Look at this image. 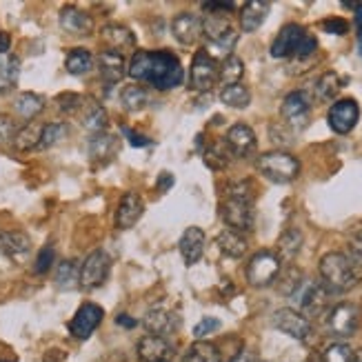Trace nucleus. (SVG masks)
Listing matches in <instances>:
<instances>
[{
    "instance_id": "obj_1",
    "label": "nucleus",
    "mask_w": 362,
    "mask_h": 362,
    "mask_svg": "<svg viewBox=\"0 0 362 362\" xmlns=\"http://www.w3.org/2000/svg\"><path fill=\"white\" fill-rule=\"evenodd\" d=\"M127 76L136 83H147L158 91L176 89L185 83V69L176 54L158 49V52H145L138 49L129 65Z\"/></svg>"
},
{
    "instance_id": "obj_2",
    "label": "nucleus",
    "mask_w": 362,
    "mask_h": 362,
    "mask_svg": "<svg viewBox=\"0 0 362 362\" xmlns=\"http://www.w3.org/2000/svg\"><path fill=\"white\" fill-rule=\"evenodd\" d=\"M320 282L332 293H344L356 287L358 274L347 260V256L340 251H329L320 258Z\"/></svg>"
},
{
    "instance_id": "obj_3",
    "label": "nucleus",
    "mask_w": 362,
    "mask_h": 362,
    "mask_svg": "<svg viewBox=\"0 0 362 362\" xmlns=\"http://www.w3.org/2000/svg\"><path fill=\"white\" fill-rule=\"evenodd\" d=\"M258 171L272 182H278V185H287L291 180L298 178L300 174V160L291 156L289 151H267L258 158Z\"/></svg>"
},
{
    "instance_id": "obj_4",
    "label": "nucleus",
    "mask_w": 362,
    "mask_h": 362,
    "mask_svg": "<svg viewBox=\"0 0 362 362\" xmlns=\"http://www.w3.org/2000/svg\"><path fill=\"white\" fill-rule=\"evenodd\" d=\"M332 291H329L322 282H313V280H300V285H298L291 293L296 307L300 309V313L305 318H311V316H320L322 311H327L329 307V300H332Z\"/></svg>"
},
{
    "instance_id": "obj_5",
    "label": "nucleus",
    "mask_w": 362,
    "mask_h": 362,
    "mask_svg": "<svg viewBox=\"0 0 362 362\" xmlns=\"http://www.w3.org/2000/svg\"><path fill=\"white\" fill-rule=\"evenodd\" d=\"M280 276V256L274 251H258V254L251 256L247 264V282L256 289H264L274 285Z\"/></svg>"
},
{
    "instance_id": "obj_6",
    "label": "nucleus",
    "mask_w": 362,
    "mask_h": 362,
    "mask_svg": "<svg viewBox=\"0 0 362 362\" xmlns=\"http://www.w3.org/2000/svg\"><path fill=\"white\" fill-rule=\"evenodd\" d=\"M280 116L282 122L289 124L291 129H305L311 120V98L305 89L289 91L285 100L280 105Z\"/></svg>"
},
{
    "instance_id": "obj_7",
    "label": "nucleus",
    "mask_w": 362,
    "mask_h": 362,
    "mask_svg": "<svg viewBox=\"0 0 362 362\" xmlns=\"http://www.w3.org/2000/svg\"><path fill=\"white\" fill-rule=\"evenodd\" d=\"M218 81V62L207 52L200 49L194 54L192 69H189V87L194 91H209Z\"/></svg>"
},
{
    "instance_id": "obj_8",
    "label": "nucleus",
    "mask_w": 362,
    "mask_h": 362,
    "mask_svg": "<svg viewBox=\"0 0 362 362\" xmlns=\"http://www.w3.org/2000/svg\"><path fill=\"white\" fill-rule=\"evenodd\" d=\"M329 334L336 338H351L360 327V309L354 303H338L329 311Z\"/></svg>"
},
{
    "instance_id": "obj_9",
    "label": "nucleus",
    "mask_w": 362,
    "mask_h": 362,
    "mask_svg": "<svg viewBox=\"0 0 362 362\" xmlns=\"http://www.w3.org/2000/svg\"><path fill=\"white\" fill-rule=\"evenodd\" d=\"M109 272H112V258L107 251L93 249L81 264V287L83 289H96L107 280Z\"/></svg>"
},
{
    "instance_id": "obj_10",
    "label": "nucleus",
    "mask_w": 362,
    "mask_h": 362,
    "mask_svg": "<svg viewBox=\"0 0 362 362\" xmlns=\"http://www.w3.org/2000/svg\"><path fill=\"white\" fill-rule=\"evenodd\" d=\"M360 120V107L354 98H340L332 105L327 114V122L332 127L334 134L344 136L356 129V124Z\"/></svg>"
},
{
    "instance_id": "obj_11",
    "label": "nucleus",
    "mask_w": 362,
    "mask_h": 362,
    "mask_svg": "<svg viewBox=\"0 0 362 362\" xmlns=\"http://www.w3.org/2000/svg\"><path fill=\"white\" fill-rule=\"evenodd\" d=\"M274 327L278 332L287 334L296 340H309L311 334H313V327L309 322V318H305L298 309H291V307H285V309H278L274 313Z\"/></svg>"
},
{
    "instance_id": "obj_12",
    "label": "nucleus",
    "mask_w": 362,
    "mask_h": 362,
    "mask_svg": "<svg viewBox=\"0 0 362 362\" xmlns=\"http://www.w3.org/2000/svg\"><path fill=\"white\" fill-rule=\"evenodd\" d=\"M223 220L225 225L238 233L251 231L256 223V211H254V202L247 200H233L227 198L223 202Z\"/></svg>"
},
{
    "instance_id": "obj_13",
    "label": "nucleus",
    "mask_w": 362,
    "mask_h": 362,
    "mask_svg": "<svg viewBox=\"0 0 362 362\" xmlns=\"http://www.w3.org/2000/svg\"><path fill=\"white\" fill-rule=\"evenodd\" d=\"M103 318H105V311H103L100 305H96V303H83L81 307H78V311H76V316L71 318V322H69V334L76 340H87L98 329Z\"/></svg>"
},
{
    "instance_id": "obj_14",
    "label": "nucleus",
    "mask_w": 362,
    "mask_h": 362,
    "mask_svg": "<svg viewBox=\"0 0 362 362\" xmlns=\"http://www.w3.org/2000/svg\"><path fill=\"white\" fill-rule=\"evenodd\" d=\"M225 147L235 158H249L256 151V132L245 122H235L225 134Z\"/></svg>"
},
{
    "instance_id": "obj_15",
    "label": "nucleus",
    "mask_w": 362,
    "mask_h": 362,
    "mask_svg": "<svg viewBox=\"0 0 362 362\" xmlns=\"http://www.w3.org/2000/svg\"><path fill=\"white\" fill-rule=\"evenodd\" d=\"M136 354H138L140 362H171V356H174V344L163 336L147 334L138 340Z\"/></svg>"
},
{
    "instance_id": "obj_16",
    "label": "nucleus",
    "mask_w": 362,
    "mask_h": 362,
    "mask_svg": "<svg viewBox=\"0 0 362 362\" xmlns=\"http://www.w3.org/2000/svg\"><path fill=\"white\" fill-rule=\"evenodd\" d=\"M145 214V200L138 192H127L116 207V216H114V223L116 229H132L140 218Z\"/></svg>"
},
{
    "instance_id": "obj_17",
    "label": "nucleus",
    "mask_w": 362,
    "mask_h": 362,
    "mask_svg": "<svg viewBox=\"0 0 362 362\" xmlns=\"http://www.w3.org/2000/svg\"><path fill=\"white\" fill-rule=\"evenodd\" d=\"M305 34H307V31L300 25H296V23L285 25L278 31V36L272 42V49H269L272 56L274 58H291Z\"/></svg>"
},
{
    "instance_id": "obj_18",
    "label": "nucleus",
    "mask_w": 362,
    "mask_h": 362,
    "mask_svg": "<svg viewBox=\"0 0 362 362\" xmlns=\"http://www.w3.org/2000/svg\"><path fill=\"white\" fill-rule=\"evenodd\" d=\"M171 34H174V38L185 47L196 45L198 38L202 36V21L194 13L182 11L171 21Z\"/></svg>"
},
{
    "instance_id": "obj_19",
    "label": "nucleus",
    "mask_w": 362,
    "mask_h": 362,
    "mask_svg": "<svg viewBox=\"0 0 362 362\" xmlns=\"http://www.w3.org/2000/svg\"><path fill=\"white\" fill-rule=\"evenodd\" d=\"M118 149H120L118 136H112V134H107V132L91 136V140H89V158L96 165L112 163L116 158Z\"/></svg>"
},
{
    "instance_id": "obj_20",
    "label": "nucleus",
    "mask_w": 362,
    "mask_h": 362,
    "mask_svg": "<svg viewBox=\"0 0 362 362\" xmlns=\"http://www.w3.org/2000/svg\"><path fill=\"white\" fill-rule=\"evenodd\" d=\"M31 251L29 235L23 231H3L0 233V254L7 256L9 260L23 262Z\"/></svg>"
},
{
    "instance_id": "obj_21",
    "label": "nucleus",
    "mask_w": 362,
    "mask_h": 362,
    "mask_svg": "<svg viewBox=\"0 0 362 362\" xmlns=\"http://www.w3.org/2000/svg\"><path fill=\"white\" fill-rule=\"evenodd\" d=\"M98 69H100V76L107 85H116L122 81L124 74H127V60H124V56L118 52L105 49L98 56Z\"/></svg>"
},
{
    "instance_id": "obj_22",
    "label": "nucleus",
    "mask_w": 362,
    "mask_h": 362,
    "mask_svg": "<svg viewBox=\"0 0 362 362\" xmlns=\"http://www.w3.org/2000/svg\"><path fill=\"white\" fill-rule=\"evenodd\" d=\"M204 243H207V235H204V231L200 227L185 229V233L180 235V240H178V249H180V254H182L187 264H196L202 258Z\"/></svg>"
},
{
    "instance_id": "obj_23",
    "label": "nucleus",
    "mask_w": 362,
    "mask_h": 362,
    "mask_svg": "<svg viewBox=\"0 0 362 362\" xmlns=\"http://www.w3.org/2000/svg\"><path fill=\"white\" fill-rule=\"evenodd\" d=\"M60 27L71 36H89L93 31V18L76 7H62L60 11Z\"/></svg>"
},
{
    "instance_id": "obj_24",
    "label": "nucleus",
    "mask_w": 362,
    "mask_h": 362,
    "mask_svg": "<svg viewBox=\"0 0 362 362\" xmlns=\"http://www.w3.org/2000/svg\"><path fill=\"white\" fill-rule=\"evenodd\" d=\"M272 5L264 3V0H249V3L243 5L240 9V29L245 34H254L256 29L262 27V23L269 16Z\"/></svg>"
},
{
    "instance_id": "obj_25",
    "label": "nucleus",
    "mask_w": 362,
    "mask_h": 362,
    "mask_svg": "<svg viewBox=\"0 0 362 362\" xmlns=\"http://www.w3.org/2000/svg\"><path fill=\"white\" fill-rule=\"evenodd\" d=\"M103 40L112 47V52H122V49H134L136 47V36L132 34V29L124 25H105L100 29Z\"/></svg>"
},
{
    "instance_id": "obj_26",
    "label": "nucleus",
    "mask_w": 362,
    "mask_h": 362,
    "mask_svg": "<svg viewBox=\"0 0 362 362\" xmlns=\"http://www.w3.org/2000/svg\"><path fill=\"white\" fill-rule=\"evenodd\" d=\"M216 245L220 249V254L227 256V258H243L247 254V238L233 229L220 231L218 238H216Z\"/></svg>"
},
{
    "instance_id": "obj_27",
    "label": "nucleus",
    "mask_w": 362,
    "mask_h": 362,
    "mask_svg": "<svg viewBox=\"0 0 362 362\" xmlns=\"http://www.w3.org/2000/svg\"><path fill=\"white\" fill-rule=\"evenodd\" d=\"M21 78V58L5 56L0 58V93H9L16 89Z\"/></svg>"
},
{
    "instance_id": "obj_28",
    "label": "nucleus",
    "mask_w": 362,
    "mask_h": 362,
    "mask_svg": "<svg viewBox=\"0 0 362 362\" xmlns=\"http://www.w3.org/2000/svg\"><path fill=\"white\" fill-rule=\"evenodd\" d=\"M243 76H245V62L238 56L231 54L218 65V81L223 83V87L238 85Z\"/></svg>"
},
{
    "instance_id": "obj_29",
    "label": "nucleus",
    "mask_w": 362,
    "mask_h": 362,
    "mask_svg": "<svg viewBox=\"0 0 362 362\" xmlns=\"http://www.w3.org/2000/svg\"><path fill=\"white\" fill-rule=\"evenodd\" d=\"M40 134H42V124L31 120L29 124H25L23 129L16 132L13 136V147L18 151H31V149H38L40 145Z\"/></svg>"
},
{
    "instance_id": "obj_30",
    "label": "nucleus",
    "mask_w": 362,
    "mask_h": 362,
    "mask_svg": "<svg viewBox=\"0 0 362 362\" xmlns=\"http://www.w3.org/2000/svg\"><path fill=\"white\" fill-rule=\"evenodd\" d=\"M13 107H16V114L31 122L45 109V98L38 96V93H34V91H25V93H21L18 98H16Z\"/></svg>"
},
{
    "instance_id": "obj_31",
    "label": "nucleus",
    "mask_w": 362,
    "mask_h": 362,
    "mask_svg": "<svg viewBox=\"0 0 362 362\" xmlns=\"http://www.w3.org/2000/svg\"><path fill=\"white\" fill-rule=\"evenodd\" d=\"M120 103L127 112H143L149 105V93L143 85H127L120 91Z\"/></svg>"
},
{
    "instance_id": "obj_32",
    "label": "nucleus",
    "mask_w": 362,
    "mask_h": 362,
    "mask_svg": "<svg viewBox=\"0 0 362 362\" xmlns=\"http://www.w3.org/2000/svg\"><path fill=\"white\" fill-rule=\"evenodd\" d=\"M143 327L151 336H163L165 338L171 332L174 322H171V316L165 309H149L145 313V318H143Z\"/></svg>"
},
{
    "instance_id": "obj_33",
    "label": "nucleus",
    "mask_w": 362,
    "mask_h": 362,
    "mask_svg": "<svg viewBox=\"0 0 362 362\" xmlns=\"http://www.w3.org/2000/svg\"><path fill=\"white\" fill-rule=\"evenodd\" d=\"M182 362H223V356H220L216 344L198 340L187 349V354L182 356Z\"/></svg>"
},
{
    "instance_id": "obj_34",
    "label": "nucleus",
    "mask_w": 362,
    "mask_h": 362,
    "mask_svg": "<svg viewBox=\"0 0 362 362\" xmlns=\"http://www.w3.org/2000/svg\"><path fill=\"white\" fill-rule=\"evenodd\" d=\"M344 83L340 81V76L336 74V71H327V74H322L318 81H316V85H313V93H316V98L318 100H334L336 96H338V91H340V87H342Z\"/></svg>"
},
{
    "instance_id": "obj_35",
    "label": "nucleus",
    "mask_w": 362,
    "mask_h": 362,
    "mask_svg": "<svg viewBox=\"0 0 362 362\" xmlns=\"http://www.w3.org/2000/svg\"><path fill=\"white\" fill-rule=\"evenodd\" d=\"M56 285L58 289H74L81 287V267L76 260H62L56 269Z\"/></svg>"
},
{
    "instance_id": "obj_36",
    "label": "nucleus",
    "mask_w": 362,
    "mask_h": 362,
    "mask_svg": "<svg viewBox=\"0 0 362 362\" xmlns=\"http://www.w3.org/2000/svg\"><path fill=\"white\" fill-rule=\"evenodd\" d=\"M107 124H109V118H107L105 107H100V105H96V103H91L89 109L83 114V127H85L91 136H96V134H105Z\"/></svg>"
},
{
    "instance_id": "obj_37",
    "label": "nucleus",
    "mask_w": 362,
    "mask_h": 362,
    "mask_svg": "<svg viewBox=\"0 0 362 362\" xmlns=\"http://www.w3.org/2000/svg\"><path fill=\"white\" fill-rule=\"evenodd\" d=\"M65 69L71 76H85L93 69V56L87 49H71L65 58Z\"/></svg>"
},
{
    "instance_id": "obj_38",
    "label": "nucleus",
    "mask_w": 362,
    "mask_h": 362,
    "mask_svg": "<svg viewBox=\"0 0 362 362\" xmlns=\"http://www.w3.org/2000/svg\"><path fill=\"white\" fill-rule=\"evenodd\" d=\"M220 100L231 109H247L251 103V91L240 83L231 85V87H223V91H220Z\"/></svg>"
},
{
    "instance_id": "obj_39",
    "label": "nucleus",
    "mask_w": 362,
    "mask_h": 362,
    "mask_svg": "<svg viewBox=\"0 0 362 362\" xmlns=\"http://www.w3.org/2000/svg\"><path fill=\"white\" fill-rule=\"evenodd\" d=\"M303 231L300 229H287L285 233L280 235V240H278V249H280V256L282 258H296L298 254H300V249H303Z\"/></svg>"
},
{
    "instance_id": "obj_40",
    "label": "nucleus",
    "mask_w": 362,
    "mask_h": 362,
    "mask_svg": "<svg viewBox=\"0 0 362 362\" xmlns=\"http://www.w3.org/2000/svg\"><path fill=\"white\" fill-rule=\"evenodd\" d=\"M233 27L229 25V21L225 16H209L207 21H202V34L207 36L209 42H216L218 38H223L225 34H229Z\"/></svg>"
},
{
    "instance_id": "obj_41",
    "label": "nucleus",
    "mask_w": 362,
    "mask_h": 362,
    "mask_svg": "<svg viewBox=\"0 0 362 362\" xmlns=\"http://www.w3.org/2000/svg\"><path fill=\"white\" fill-rule=\"evenodd\" d=\"M65 136H67V124H62V122H47V124H42L38 149H49L56 143H60V140L65 138Z\"/></svg>"
},
{
    "instance_id": "obj_42",
    "label": "nucleus",
    "mask_w": 362,
    "mask_h": 362,
    "mask_svg": "<svg viewBox=\"0 0 362 362\" xmlns=\"http://www.w3.org/2000/svg\"><path fill=\"white\" fill-rule=\"evenodd\" d=\"M202 160H204V165H207L209 169L220 171V169H225L229 165V151H227L225 145H220V143L218 145H211V147L204 149Z\"/></svg>"
},
{
    "instance_id": "obj_43",
    "label": "nucleus",
    "mask_w": 362,
    "mask_h": 362,
    "mask_svg": "<svg viewBox=\"0 0 362 362\" xmlns=\"http://www.w3.org/2000/svg\"><path fill=\"white\" fill-rule=\"evenodd\" d=\"M351 360H354V349L344 342L329 344L322 354V362H351Z\"/></svg>"
},
{
    "instance_id": "obj_44",
    "label": "nucleus",
    "mask_w": 362,
    "mask_h": 362,
    "mask_svg": "<svg viewBox=\"0 0 362 362\" xmlns=\"http://www.w3.org/2000/svg\"><path fill=\"white\" fill-rule=\"evenodd\" d=\"M227 198L254 202V182H251V180H238V182H231V185L227 187Z\"/></svg>"
},
{
    "instance_id": "obj_45",
    "label": "nucleus",
    "mask_w": 362,
    "mask_h": 362,
    "mask_svg": "<svg viewBox=\"0 0 362 362\" xmlns=\"http://www.w3.org/2000/svg\"><path fill=\"white\" fill-rule=\"evenodd\" d=\"M347 260L351 262V267L356 269V274H358V269H362V231H356L351 238H349V243H347Z\"/></svg>"
},
{
    "instance_id": "obj_46",
    "label": "nucleus",
    "mask_w": 362,
    "mask_h": 362,
    "mask_svg": "<svg viewBox=\"0 0 362 362\" xmlns=\"http://www.w3.org/2000/svg\"><path fill=\"white\" fill-rule=\"evenodd\" d=\"M54 260H56V249L52 247V245H47V247H42L40 249V254H38V258H36V264H34V272L38 274V276H42V274H47L52 269V264H54Z\"/></svg>"
},
{
    "instance_id": "obj_47",
    "label": "nucleus",
    "mask_w": 362,
    "mask_h": 362,
    "mask_svg": "<svg viewBox=\"0 0 362 362\" xmlns=\"http://www.w3.org/2000/svg\"><path fill=\"white\" fill-rule=\"evenodd\" d=\"M235 42H238V31L231 29L229 34H225L223 38H218L216 42H211V47H214V52H216V54H220V56H225V58H227V56L233 54Z\"/></svg>"
},
{
    "instance_id": "obj_48",
    "label": "nucleus",
    "mask_w": 362,
    "mask_h": 362,
    "mask_svg": "<svg viewBox=\"0 0 362 362\" xmlns=\"http://www.w3.org/2000/svg\"><path fill=\"white\" fill-rule=\"evenodd\" d=\"M218 329H220V320L207 316V318H202V320L194 327V338H196V340H202V338H207V336L216 334Z\"/></svg>"
},
{
    "instance_id": "obj_49",
    "label": "nucleus",
    "mask_w": 362,
    "mask_h": 362,
    "mask_svg": "<svg viewBox=\"0 0 362 362\" xmlns=\"http://www.w3.org/2000/svg\"><path fill=\"white\" fill-rule=\"evenodd\" d=\"M316 52H318V40L313 38L311 34H305L303 40H300V45H298V49H296L293 56H296L298 60H307V58H311Z\"/></svg>"
},
{
    "instance_id": "obj_50",
    "label": "nucleus",
    "mask_w": 362,
    "mask_h": 362,
    "mask_svg": "<svg viewBox=\"0 0 362 362\" xmlns=\"http://www.w3.org/2000/svg\"><path fill=\"white\" fill-rule=\"evenodd\" d=\"M56 100H58V107L62 109V112H67V114L76 112V109L85 103V98L81 96V93H71V91H67V93H60V96H58Z\"/></svg>"
},
{
    "instance_id": "obj_51",
    "label": "nucleus",
    "mask_w": 362,
    "mask_h": 362,
    "mask_svg": "<svg viewBox=\"0 0 362 362\" xmlns=\"http://www.w3.org/2000/svg\"><path fill=\"white\" fill-rule=\"evenodd\" d=\"M202 9L209 16H227L235 9V5L233 3H220V0H207V3H202Z\"/></svg>"
},
{
    "instance_id": "obj_52",
    "label": "nucleus",
    "mask_w": 362,
    "mask_h": 362,
    "mask_svg": "<svg viewBox=\"0 0 362 362\" xmlns=\"http://www.w3.org/2000/svg\"><path fill=\"white\" fill-rule=\"evenodd\" d=\"M16 136V122L9 116H0V145L11 143Z\"/></svg>"
},
{
    "instance_id": "obj_53",
    "label": "nucleus",
    "mask_w": 362,
    "mask_h": 362,
    "mask_svg": "<svg viewBox=\"0 0 362 362\" xmlns=\"http://www.w3.org/2000/svg\"><path fill=\"white\" fill-rule=\"evenodd\" d=\"M322 29L329 31V34H340L342 36V34H347V31H349V23L344 18H336V16H334V18L322 21Z\"/></svg>"
},
{
    "instance_id": "obj_54",
    "label": "nucleus",
    "mask_w": 362,
    "mask_h": 362,
    "mask_svg": "<svg viewBox=\"0 0 362 362\" xmlns=\"http://www.w3.org/2000/svg\"><path fill=\"white\" fill-rule=\"evenodd\" d=\"M122 132L127 134L132 147H147V145H151V140H149V138H143L140 134H136V132H132V129H127V127H124Z\"/></svg>"
},
{
    "instance_id": "obj_55",
    "label": "nucleus",
    "mask_w": 362,
    "mask_h": 362,
    "mask_svg": "<svg viewBox=\"0 0 362 362\" xmlns=\"http://www.w3.org/2000/svg\"><path fill=\"white\" fill-rule=\"evenodd\" d=\"M356 36H358V54L362 56V3L356 7Z\"/></svg>"
},
{
    "instance_id": "obj_56",
    "label": "nucleus",
    "mask_w": 362,
    "mask_h": 362,
    "mask_svg": "<svg viewBox=\"0 0 362 362\" xmlns=\"http://www.w3.org/2000/svg\"><path fill=\"white\" fill-rule=\"evenodd\" d=\"M116 325H120L124 329H136L138 327V320L132 318V316H127V313H118V316H116Z\"/></svg>"
},
{
    "instance_id": "obj_57",
    "label": "nucleus",
    "mask_w": 362,
    "mask_h": 362,
    "mask_svg": "<svg viewBox=\"0 0 362 362\" xmlns=\"http://www.w3.org/2000/svg\"><path fill=\"white\" fill-rule=\"evenodd\" d=\"M229 362H256V356L251 351H247V349H243V351L235 354Z\"/></svg>"
},
{
    "instance_id": "obj_58",
    "label": "nucleus",
    "mask_w": 362,
    "mask_h": 362,
    "mask_svg": "<svg viewBox=\"0 0 362 362\" xmlns=\"http://www.w3.org/2000/svg\"><path fill=\"white\" fill-rule=\"evenodd\" d=\"M11 47V36L7 31H0V54H7Z\"/></svg>"
},
{
    "instance_id": "obj_59",
    "label": "nucleus",
    "mask_w": 362,
    "mask_h": 362,
    "mask_svg": "<svg viewBox=\"0 0 362 362\" xmlns=\"http://www.w3.org/2000/svg\"><path fill=\"white\" fill-rule=\"evenodd\" d=\"M171 185H174V176H171V174H160V178H158V189H160V192H167Z\"/></svg>"
},
{
    "instance_id": "obj_60",
    "label": "nucleus",
    "mask_w": 362,
    "mask_h": 362,
    "mask_svg": "<svg viewBox=\"0 0 362 362\" xmlns=\"http://www.w3.org/2000/svg\"><path fill=\"white\" fill-rule=\"evenodd\" d=\"M351 362H362V349L354 351V360H351Z\"/></svg>"
},
{
    "instance_id": "obj_61",
    "label": "nucleus",
    "mask_w": 362,
    "mask_h": 362,
    "mask_svg": "<svg viewBox=\"0 0 362 362\" xmlns=\"http://www.w3.org/2000/svg\"><path fill=\"white\" fill-rule=\"evenodd\" d=\"M0 362H11V360H0Z\"/></svg>"
},
{
    "instance_id": "obj_62",
    "label": "nucleus",
    "mask_w": 362,
    "mask_h": 362,
    "mask_svg": "<svg viewBox=\"0 0 362 362\" xmlns=\"http://www.w3.org/2000/svg\"><path fill=\"white\" fill-rule=\"evenodd\" d=\"M311 362H316V360H311Z\"/></svg>"
}]
</instances>
